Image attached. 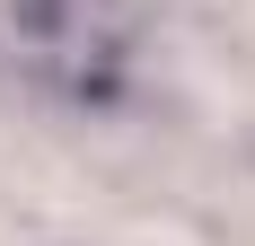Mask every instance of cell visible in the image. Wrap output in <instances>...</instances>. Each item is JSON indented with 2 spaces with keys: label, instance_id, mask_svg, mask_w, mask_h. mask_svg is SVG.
Segmentation results:
<instances>
[{
  "label": "cell",
  "instance_id": "obj_1",
  "mask_svg": "<svg viewBox=\"0 0 255 246\" xmlns=\"http://www.w3.org/2000/svg\"><path fill=\"white\" fill-rule=\"evenodd\" d=\"M0 62L62 97H106L132 62V0H0Z\"/></svg>",
  "mask_w": 255,
  "mask_h": 246
}]
</instances>
